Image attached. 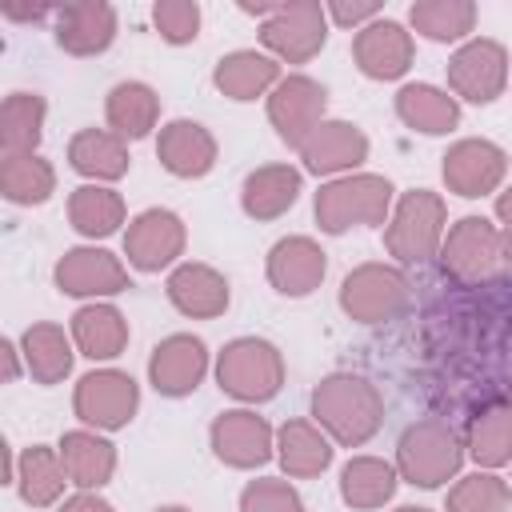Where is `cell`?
I'll return each instance as SVG.
<instances>
[{
    "instance_id": "1",
    "label": "cell",
    "mask_w": 512,
    "mask_h": 512,
    "mask_svg": "<svg viewBox=\"0 0 512 512\" xmlns=\"http://www.w3.org/2000/svg\"><path fill=\"white\" fill-rule=\"evenodd\" d=\"M312 420L340 448L368 444L384 424V396L368 376L332 372L312 388Z\"/></svg>"
},
{
    "instance_id": "2",
    "label": "cell",
    "mask_w": 512,
    "mask_h": 512,
    "mask_svg": "<svg viewBox=\"0 0 512 512\" xmlns=\"http://www.w3.org/2000/svg\"><path fill=\"white\" fill-rule=\"evenodd\" d=\"M392 180L388 176H376V172H348V176H336L328 184H320L316 200H312V212H316V224L320 232L328 236H340L348 228H384L388 216H392Z\"/></svg>"
},
{
    "instance_id": "3",
    "label": "cell",
    "mask_w": 512,
    "mask_h": 512,
    "mask_svg": "<svg viewBox=\"0 0 512 512\" xmlns=\"http://www.w3.org/2000/svg\"><path fill=\"white\" fill-rule=\"evenodd\" d=\"M460 464H464V440L440 416L408 424L396 440V472L412 488H440L456 480Z\"/></svg>"
},
{
    "instance_id": "4",
    "label": "cell",
    "mask_w": 512,
    "mask_h": 512,
    "mask_svg": "<svg viewBox=\"0 0 512 512\" xmlns=\"http://www.w3.org/2000/svg\"><path fill=\"white\" fill-rule=\"evenodd\" d=\"M448 232V204L440 192L412 188L392 204V216L384 224V248L400 264H428L440 256Z\"/></svg>"
},
{
    "instance_id": "5",
    "label": "cell",
    "mask_w": 512,
    "mask_h": 512,
    "mask_svg": "<svg viewBox=\"0 0 512 512\" xmlns=\"http://www.w3.org/2000/svg\"><path fill=\"white\" fill-rule=\"evenodd\" d=\"M216 384L240 404H264L284 384V356L264 336H236L216 352Z\"/></svg>"
},
{
    "instance_id": "6",
    "label": "cell",
    "mask_w": 512,
    "mask_h": 512,
    "mask_svg": "<svg viewBox=\"0 0 512 512\" xmlns=\"http://www.w3.org/2000/svg\"><path fill=\"white\" fill-rule=\"evenodd\" d=\"M412 284L396 264L368 260L340 280V312L356 324H388L408 308Z\"/></svg>"
},
{
    "instance_id": "7",
    "label": "cell",
    "mask_w": 512,
    "mask_h": 512,
    "mask_svg": "<svg viewBox=\"0 0 512 512\" xmlns=\"http://www.w3.org/2000/svg\"><path fill=\"white\" fill-rule=\"evenodd\" d=\"M328 8L320 0H288L276 4L268 20H260V44L280 64H308L328 40Z\"/></svg>"
},
{
    "instance_id": "8",
    "label": "cell",
    "mask_w": 512,
    "mask_h": 512,
    "mask_svg": "<svg viewBox=\"0 0 512 512\" xmlns=\"http://www.w3.org/2000/svg\"><path fill=\"white\" fill-rule=\"evenodd\" d=\"M500 228L488 220V216H460L448 232H444V244H440V268L464 284V288H476V284H488L492 272L500 268Z\"/></svg>"
},
{
    "instance_id": "9",
    "label": "cell",
    "mask_w": 512,
    "mask_h": 512,
    "mask_svg": "<svg viewBox=\"0 0 512 512\" xmlns=\"http://www.w3.org/2000/svg\"><path fill=\"white\" fill-rule=\"evenodd\" d=\"M140 408V384L120 368H92L76 380L72 412L84 428L116 432L124 428Z\"/></svg>"
},
{
    "instance_id": "10",
    "label": "cell",
    "mask_w": 512,
    "mask_h": 512,
    "mask_svg": "<svg viewBox=\"0 0 512 512\" xmlns=\"http://www.w3.org/2000/svg\"><path fill=\"white\" fill-rule=\"evenodd\" d=\"M508 76H512L508 52L500 40L488 36L464 40L448 60V92L468 104H492L496 96H504Z\"/></svg>"
},
{
    "instance_id": "11",
    "label": "cell",
    "mask_w": 512,
    "mask_h": 512,
    "mask_svg": "<svg viewBox=\"0 0 512 512\" xmlns=\"http://www.w3.org/2000/svg\"><path fill=\"white\" fill-rule=\"evenodd\" d=\"M328 92L320 80L304 76V72H292L284 76L272 92H268V124L276 128V136L300 152V144L328 120Z\"/></svg>"
},
{
    "instance_id": "12",
    "label": "cell",
    "mask_w": 512,
    "mask_h": 512,
    "mask_svg": "<svg viewBox=\"0 0 512 512\" xmlns=\"http://www.w3.org/2000/svg\"><path fill=\"white\" fill-rule=\"evenodd\" d=\"M440 160H444L440 176H444L448 192H456L464 200H480V196L500 192V184L508 176V152L484 136L456 140Z\"/></svg>"
},
{
    "instance_id": "13",
    "label": "cell",
    "mask_w": 512,
    "mask_h": 512,
    "mask_svg": "<svg viewBox=\"0 0 512 512\" xmlns=\"http://www.w3.org/2000/svg\"><path fill=\"white\" fill-rule=\"evenodd\" d=\"M208 444H212L216 460L228 464V468H236V472L264 468L276 456V432L252 408H228V412H220L212 420V428H208Z\"/></svg>"
},
{
    "instance_id": "14",
    "label": "cell",
    "mask_w": 512,
    "mask_h": 512,
    "mask_svg": "<svg viewBox=\"0 0 512 512\" xmlns=\"http://www.w3.org/2000/svg\"><path fill=\"white\" fill-rule=\"evenodd\" d=\"M188 228L172 208H144L124 228V256L136 272H160L172 268L184 256Z\"/></svg>"
},
{
    "instance_id": "15",
    "label": "cell",
    "mask_w": 512,
    "mask_h": 512,
    "mask_svg": "<svg viewBox=\"0 0 512 512\" xmlns=\"http://www.w3.org/2000/svg\"><path fill=\"white\" fill-rule=\"evenodd\" d=\"M52 280L64 296H80V300H104V296H116L128 288V268L120 256H112L108 248H96V244H80V248H68L56 268H52Z\"/></svg>"
},
{
    "instance_id": "16",
    "label": "cell",
    "mask_w": 512,
    "mask_h": 512,
    "mask_svg": "<svg viewBox=\"0 0 512 512\" xmlns=\"http://www.w3.org/2000/svg\"><path fill=\"white\" fill-rule=\"evenodd\" d=\"M204 376H208V344L192 332L164 336L148 356V384L160 396H172V400L192 396Z\"/></svg>"
},
{
    "instance_id": "17",
    "label": "cell",
    "mask_w": 512,
    "mask_h": 512,
    "mask_svg": "<svg viewBox=\"0 0 512 512\" xmlns=\"http://www.w3.org/2000/svg\"><path fill=\"white\" fill-rule=\"evenodd\" d=\"M416 40L400 20H372L352 36V60L368 80H400L412 68Z\"/></svg>"
},
{
    "instance_id": "18",
    "label": "cell",
    "mask_w": 512,
    "mask_h": 512,
    "mask_svg": "<svg viewBox=\"0 0 512 512\" xmlns=\"http://www.w3.org/2000/svg\"><path fill=\"white\" fill-rule=\"evenodd\" d=\"M268 284L280 292V296H312L320 284H324V272H328V252L312 240V236H284L268 248Z\"/></svg>"
},
{
    "instance_id": "19",
    "label": "cell",
    "mask_w": 512,
    "mask_h": 512,
    "mask_svg": "<svg viewBox=\"0 0 512 512\" xmlns=\"http://www.w3.org/2000/svg\"><path fill=\"white\" fill-rule=\"evenodd\" d=\"M168 304L188 316V320H216L228 312L232 304V292H228V276L216 272L212 264H200V260H184L168 272Z\"/></svg>"
},
{
    "instance_id": "20",
    "label": "cell",
    "mask_w": 512,
    "mask_h": 512,
    "mask_svg": "<svg viewBox=\"0 0 512 512\" xmlns=\"http://www.w3.org/2000/svg\"><path fill=\"white\" fill-rule=\"evenodd\" d=\"M300 160L312 176H348L368 160V136L352 120H324L300 144Z\"/></svg>"
},
{
    "instance_id": "21",
    "label": "cell",
    "mask_w": 512,
    "mask_h": 512,
    "mask_svg": "<svg viewBox=\"0 0 512 512\" xmlns=\"http://www.w3.org/2000/svg\"><path fill=\"white\" fill-rule=\"evenodd\" d=\"M156 160L180 180H200L216 168V136L200 120H168L156 136Z\"/></svg>"
},
{
    "instance_id": "22",
    "label": "cell",
    "mask_w": 512,
    "mask_h": 512,
    "mask_svg": "<svg viewBox=\"0 0 512 512\" xmlns=\"http://www.w3.org/2000/svg\"><path fill=\"white\" fill-rule=\"evenodd\" d=\"M116 40V8L104 0H80L56 8V44L68 56H100Z\"/></svg>"
},
{
    "instance_id": "23",
    "label": "cell",
    "mask_w": 512,
    "mask_h": 512,
    "mask_svg": "<svg viewBox=\"0 0 512 512\" xmlns=\"http://www.w3.org/2000/svg\"><path fill=\"white\" fill-rule=\"evenodd\" d=\"M280 80H284L280 76V60H272L268 52H256V48H236V52L220 56L216 68H212L216 92L228 96V100H240V104L268 96Z\"/></svg>"
},
{
    "instance_id": "24",
    "label": "cell",
    "mask_w": 512,
    "mask_h": 512,
    "mask_svg": "<svg viewBox=\"0 0 512 512\" xmlns=\"http://www.w3.org/2000/svg\"><path fill=\"white\" fill-rule=\"evenodd\" d=\"M304 188V172L292 164H260L240 184V208L252 220H276L284 216Z\"/></svg>"
},
{
    "instance_id": "25",
    "label": "cell",
    "mask_w": 512,
    "mask_h": 512,
    "mask_svg": "<svg viewBox=\"0 0 512 512\" xmlns=\"http://www.w3.org/2000/svg\"><path fill=\"white\" fill-rule=\"evenodd\" d=\"M332 452V436L316 420H284L276 428V460L292 480H312L328 472Z\"/></svg>"
},
{
    "instance_id": "26",
    "label": "cell",
    "mask_w": 512,
    "mask_h": 512,
    "mask_svg": "<svg viewBox=\"0 0 512 512\" xmlns=\"http://www.w3.org/2000/svg\"><path fill=\"white\" fill-rule=\"evenodd\" d=\"M56 448H60L68 480L80 492H100L116 472V444L104 440L96 428H72V432L60 436Z\"/></svg>"
},
{
    "instance_id": "27",
    "label": "cell",
    "mask_w": 512,
    "mask_h": 512,
    "mask_svg": "<svg viewBox=\"0 0 512 512\" xmlns=\"http://www.w3.org/2000/svg\"><path fill=\"white\" fill-rule=\"evenodd\" d=\"M68 164L88 180V184H112L128 172V140H120L112 128H80L68 140Z\"/></svg>"
},
{
    "instance_id": "28",
    "label": "cell",
    "mask_w": 512,
    "mask_h": 512,
    "mask_svg": "<svg viewBox=\"0 0 512 512\" xmlns=\"http://www.w3.org/2000/svg\"><path fill=\"white\" fill-rule=\"evenodd\" d=\"M396 116L404 128L412 132H424V136H448L456 124H460V100L448 92V88H436V84H404L396 92Z\"/></svg>"
},
{
    "instance_id": "29",
    "label": "cell",
    "mask_w": 512,
    "mask_h": 512,
    "mask_svg": "<svg viewBox=\"0 0 512 512\" xmlns=\"http://www.w3.org/2000/svg\"><path fill=\"white\" fill-rule=\"evenodd\" d=\"M20 352H24V368L36 384L52 388V384H64L72 376V336L60 328V324H28L24 336H20Z\"/></svg>"
},
{
    "instance_id": "30",
    "label": "cell",
    "mask_w": 512,
    "mask_h": 512,
    "mask_svg": "<svg viewBox=\"0 0 512 512\" xmlns=\"http://www.w3.org/2000/svg\"><path fill=\"white\" fill-rule=\"evenodd\" d=\"M72 344L88 360H116L128 348V320L116 304L92 300L72 316Z\"/></svg>"
},
{
    "instance_id": "31",
    "label": "cell",
    "mask_w": 512,
    "mask_h": 512,
    "mask_svg": "<svg viewBox=\"0 0 512 512\" xmlns=\"http://www.w3.org/2000/svg\"><path fill=\"white\" fill-rule=\"evenodd\" d=\"M64 484L68 472H64V460H60V448H48V444H28L20 456H16V492L28 508H52L60 504L64 496Z\"/></svg>"
},
{
    "instance_id": "32",
    "label": "cell",
    "mask_w": 512,
    "mask_h": 512,
    "mask_svg": "<svg viewBox=\"0 0 512 512\" xmlns=\"http://www.w3.org/2000/svg\"><path fill=\"white\" fill-rule=\"evenodd\" d=\"M104 120L120 140H144L160 124V96L144 80H120L104 100Z\"/></svg>"
},
{
    "instance_id": "33",
    "label": "cell",
    "mask_w": 512,
    "mask_h": 512,
    "mask_svg": "<svg viewBox=\"0 0 512 512\" xmlns=\"http://www.w3.org/2000/svg\"><path fill=\"white\" fill-rule=\"evenodd\" d=\"M396 484H400L396 464H388L380 456H352L340 468V500L356 512L384 508L396 496Z\"/></svg>"
},
{
    "instance_id": "34",
    "label": "cell",
    "mask_w": 512,
    "mask_h": 512,
    "mask_svg": "<svg viewBox=\"0 0 512 512\" xmlns=\"http://www.w3.org/2000/svg\"><path fill=\"white\" fill-rule=\"evenodd\" d=\"M128 208H124V196L108 184H80L72 196H68V224L84 236V240H104L112 232H120Z\"/></svg>"
},
{
    "instance_id": "35",
    "label": "cell",
    "mask_w": 512,
    "mask_h": 512,
    "mask_svg": "<svg viewBox=\"0 0 512 512\" xmlns=\"http://www.w3.org/2000/svg\"><path fill=\"white\" fill-rule=\"evenodd\" d=\"M464 452L476 460V468H504L512 464V404H488L472 416Z\"/></svg>"
},
{
    "instance_id": "36",
    "label": "cell",
    "mask_w": 512,
    "mask_h": 512,
    "mask_svg": "<svg viewBox=\"0 0 512 512\" xmlns=\"http://www.w3.org/2000/svg\"><path fill=\"white\" fill-rule=\"evenodd\" d=\"M44 116L48 104L40 92H12L0 104V148L4 156H28L36 152L40 136H44Z\"/></svg>"
},
{
    "instance_id": "37",
    "label": "cell",
    "mask_w": 512,
    "mask_h": 512,
    "mask_svg": "<svg viewBox=\"0 0 512 512\" xmlns=\"http://www.w3.org/2000/svg\"><path fill=\"white\" fill-rule=\"evenodd\" d=\"M408 24L436 44H456L476 28V4L472 0H416L408 8Z\"/></svg>"
},
{
    "instance_id": "38",
    "label": "cell",
    "mask_w": 512,
    "mask_h": 512,
    "mask_svg": "<svg viewBox=\"0 0 512 512\" xmlns=\"http://www.w3.org/2000/svg\"><path fill=\"white\" fill-rule=\"evenodd\" d=\"M0 192H4V200L24 204V208L44 204L56 192V168L44 156H36V152L4 156L0 160Z\"/></svg>"
},
{
    "instance_id": "39",
    "label": "cell",
    "mask_w": 512,
    "mask_h": 512,
    "mask_svg": "<svg viewBox=\"0 0 512 512\" xmlns=\"http://www.w3.org/2000/svg\"><path fill=\"white\" fill-rule=\"evenodd\" d=\"M444 512H512V484L488 468H476L448 488Z\"/></svg>"
},
{
    "instance_id": "40",
    "label": "cell",
    "mask_w": 512,
    "mask_h": 512,
    "mask_svg": "<svg viewBox=\"0 0 512 512\" xmlns=\"http://www.w3.org/2000/svg\"><path fill=\"white\" fill-rule=\"evenodd\" d=\"M152 24H156L160 40L192 44L200 36V4L196 0H156L152 4Z\"/></svg>"
},
{
    "instance_id": "41",
    "label": "cell",
    "mask_w": 512,
    "mask_h": 512,
    "mask_svg": "<svg viewBox=\"0 0 512 512\" xmlns=\"http://www.w3.org/2000/svg\"><path fill=\"white\" fill-rule=\"evenodd\" d=\"M240 512H304V500L288 480L260 476L240 488Z\"/></svg>"
},
{
    "instance_id": "42",
    "label": "cell",
    "mask_w": 512,
    "mask_h": 512,
    "mask_svg": "<svg viewBox=\"0 0 512 512\" xmlns=\"http://www.w3.org/2000/svg\"><path fill=\"white\" fill-rule=\"evenodd\" d=\"M328 8V20L332 24H340V28H364V24H372V20H380V4L376 0H360V4H348V0H332V4H324Z\"/></svg>"
},
{
    "instance_id": "43",
    "label": "cell",
    "mask_w": 512,
    "mask_h": 512,
    "mask_svg": "<svg viewBox=\"0 0 512 512\" xmlns=\"http://www.w3.org/2000/svg\"><path fill=\"white\" fill-rule=\"evenodd\" d=\"M56 512H116L100 492H76V496H68Z\"/></svg>"
},
{
    "instance_id": "44",
    "label": "cell",
    "mask_w": 512,
    "mask_h": 512,
    "mask_svg": "<svg viewBox=\"0 0 512 512\" xmlns=\"http://www.w3.org/2000/svg\"><path fill=\"white\" fill-rule=\"evenodd\" d=\"M496 220L504 224V232H512V184L496 192Z\"/></svg>"
},
{
    "instance_id": "45",
    "label": "cell",
    "mask_w": 512,
    "mask_h": 512,
    "mask_svg": "<svg viewBox=\"0 0 512 512\" xmlns=\"http://www.w3.org/2000/svg\"><path fill=\"white\" fill-rule=\"evenodd\" d=\"M0 352H4V368H8V380H16V376H20V356H24V352H20L12 340H4V344H0Z\"/></svg>"
},
{
    "instance_id": "46",
    "label": "cell",
    "mask_w": 512,
    "mask_h": 512,
    "mask_svg": "<svg viewBox=\"0 0 512 512\" xmlns=\"http://www.w3.org/2000/svg\"><path fill=\"white\" fill-rule=\"evenodd\" d=\"M500 272H504V280L512 284V232L500 236Z\"/></svg>"
},
{
    "instance_id": "47",
    "label": "cell",
    "mask_w": 512,
    "mask_h": 512,
    "mask_svg": "<svg viewBox=\"0 0 512 512\" xmlns=\"http://www.w3.org/2000/svg\"><path fill=\"white\" fill-rule=\"evenodd\" d=\"M152 512H192V508H184V504H160V508H152Z\"/></svg>"
},
{
    "instance_id": "48",
    "label": "cell",
    "mask_w": 512,
    "mask_h": 512,
    "mask_svg": "<svg viewBox=\"0 0 512 512\" xmlns=\"http://www.w3.org/2000/svg\"><path fill=\"white\" fill-rule=\"evenodd\" d=\"M396 512H432V508H420V504H404V508H396Z\"/></svg>"
}]
</instances>
